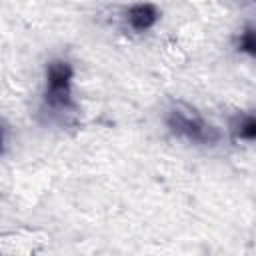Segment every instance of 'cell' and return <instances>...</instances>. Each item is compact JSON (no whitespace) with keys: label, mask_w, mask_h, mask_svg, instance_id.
<instances>
[{"label":"cell","mask_w":256,"mask_h":256,"mask_svg":"<svg viewBox=\"0 0 256 256\" xmlns=\"http://www.w3.org/2000/svg\"><path fill=\"white\" fill-rule=\"evenodd\" d=\"M74 66L66 58H52L44 68V86L40 100V116L46 122L72 126L76 122L78 104L74 100Z\"/></svg>","instance_id":"1"},{"label":"cell","mask_w":256,"mask_h":256,"mask_svg":"<svg viewBox=\"0 0 256 256\" xmlns=\"http://www.w3.org/2000/svg\"><path fill=\"white\" fill-rule=\"evenodd\" d=\"M164 124L174 138L194 146H216L222 140V132L212 122H208L194 106L182 100H176L168 106Z\"/></svg>","instance_id":"2"},{"label":"cell","mask_w":256,"mask_h":256,"mask_svg":"<svg viewBox=\"0 0 256 256\" xmlns=\"http://www.w3.org/2000/svg\"><path fill=\"white\" fill-rule=\"evenodd\" d=\"M160 8L156 4H150V2H138V4H132L124 10V26L134 32V34H144L148 30H152L156 26V22L160 20Z\"/></svg>","instance_id":"3"},{"label":"cell","mask_w":256,"mask_h":256,"mask_svg":"<svg viewBox=\"0 0 256 256\" xmlns=\"http://www.w3.org/2000/svg\"><path fill=\"white\" fill-rule=\"evenodd\" d=\"M232 142H256V110L236 112L228 122Z\"/></svg>","instance_id":"4"},{"label":"cell","mask_w":256,"mask_h":256,"mask_svg":"<svg viewBox=\"0 0 256 256\" xmlns=\"http://www.w3.org/2000/svg\"><path fill=\"white\" fill-rule=\"evenodd\" d=\"M232 44L238 54H244V56L256 60V22H246L234 34Z\"/></svg>","instance_id":"5"}]
</instances>
